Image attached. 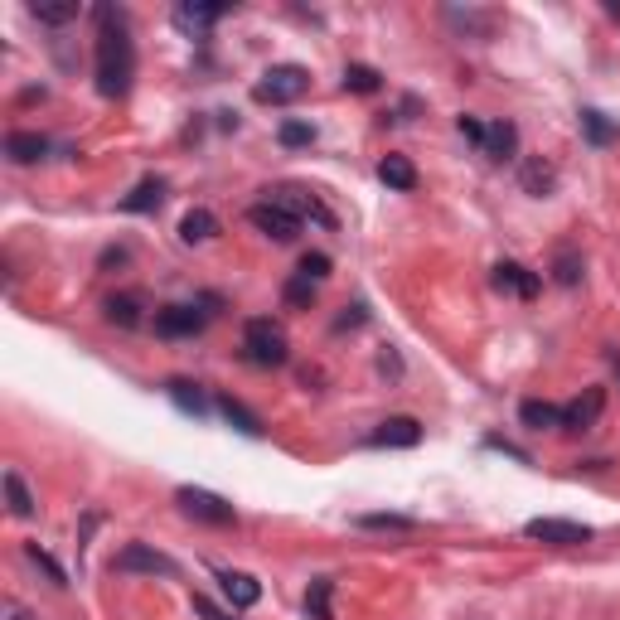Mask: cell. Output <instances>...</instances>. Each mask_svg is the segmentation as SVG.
Instances as JSON below:
<instances>
[{
    "label": "cell",
    "instance_id": "6da1fadb",
    "mask_svg": "<svg viewBox=\"0 0 620 620\" xmlns=\"http://www.w3.org/2000/svg\"><path fill=\"white\" fill-rule=\"evenodd\" d=\"M136 78V49L126 34V15L112 5H97V93L122 97Z\"/></svg>",
    "mask_w": 620,
    "mask_h": 620
},
{
    "label": "cell",
    "instance_id": "7a4b0ae2",
    "mask_svg": "<svg viewBox=\"0 0 620 620\" xmlns=\"http://www.w3.org/2000/svg\"><path fill=\"white\" fill-rule=\"evenodd\" d=\"M243 354H248L257 369L286 364V335H281V325H272V320H248V330H243Z\"/></svg>",
    "mask_w": 620,
    "mask_h": 620
},
{
    "label": "cell",
    "instance_id": "3957f363",
    "mask_svg": "<svg viewBox=\"0 0 620 620\" xmlns=\"http://www.w3.org/2000/svg\"><path fill=\"white\" fill-rule=\"evenodd\" d=\"M306 88H310V73L301 68V63H277V68L262 73V83H257V102H277V107H286V102L306 97Z\"/></svg>",
    "mask_w": 620,
    "mask_h": 620
},
{
    "label": "cell",
    "instance_id": "277c9868",
    "mask_svg": "<svg viewBox=\"0 0 620 620\" xmlns=\"http://www.w3.org/2000/svg\"><path fill=\"white\" fill-rule=\"evenodd\" d=\"M175 499H180V509H185L189 519H199V524H214V528H233V524H238V509H233L228 499L209 495V490H194V485H185Z\"/></svg>",
    "mask_w": 620,
    "mask_h": 620
},
{
    "label": "cell",
    "instance_id": "5b68a950",
    "mask_svg": "<svg viewBox=\"0 0 620 620\" xmlns=\"http://www.w3.org/2000/svg\"><path fill=\"white\" fill-rule=\"evenodd\" d=\"M248 223L257 233H267V238H277V243H291L296 233H301V218L291 214V209H281L272 199H262V204H252L248 209Z\"/></svg>",
    "mask_w": 620,
    "mask_h": 620
},
{
    "label": "cell",
    "instance_id": "8992f818",
    "mask_svg": "<svg viewBox=\"0 0 620 620\" xmlns=\"http://www.w3.org/2000/svg\"><path fill=\"white\" fill-rule=\"evenodd\" d=\"M204 320H209V310H199V306H165V310H155V335L160 340H185V335L204 330Z\"/></svg>",
    "mask_w": 620,
    "mask_h": 620
},
{
    "label": "cell",
    "instance_id": "52a82bcc",
    "mask_svg": "<svg viewBox=\"0 0 620 620\" xmlns=\"http://www.w3.org/2000/svg\"><path fill=\"white\" fill-rule=\"evenodd\" d=\"M524 533L528 538H538V543H553V548H577V543H587L591 538V528L572 524V519H528Z\"/></svg>",
    "mask_w": 620,
    "mask_h": 620
},
{
    "label": "cell",
    "instance_id": "ba28073f",
    "mask_svg": "<svg viewBox=\"0 0 620 620\" xmlns=\"http://www.w3.org/2000/svg\"><path fill=\"white\" fill-rule=\"evenodd\" d=\"M112 567H117V572H151V577H175V572H180L165 553H155L146 543H126L122 553L112 558Z\"/></svg>",
    "mask_w": 620,
    "mask_h": 620
},
{
    "label": "cell",
    "instance_id": "9c48e42d",
    "mask_svg": "<svg viewBox=\"0 0 620 620\" xmlns=\"http://www.w3.org/2000/svg\"><path fill=\"white\" fill-rule=\"evenodd\" d=\"M267 199H272V204H281V209H291V214H296V218H320L325 228H335V214H330V209H325V204H320L315 194H306V189L281 185V189H272Z\"/></svg>",
    "mask_w": 620,
    "mask_h": 620
},
{
    "label": "cell",
    "instance_id": "30bf717a",
    "mask_svg": "<svg viewBox=\"0 0 620 620\" xmlns=\"http://www.w3.org/2000/svg\"><path fill=\"white\" fill-rule=\"evenodd\" d=\"M417 441H422L417 417H388L378 422V432H369V446H417Z\"/></svg>",
    "mask_w": 620,
    "mask_h": 620
},
{
    "label": "cell",
    "instance_id": "8fae6325",
    "mask_svg": "<svg viewBox=\"0 0 620 620\" xmlns=\"http://www.w3.org/2000/svg\"><path fill=\"white\" fill-rule=\"evenodd\" d=\"M223 15H228V5H175V25L185 34H194V39L214 30Z\"/></svg>",
    "mask_w": 620,
    "mask_h": 620
},
{
    "label": "cell",
    "instance_id": "7c38bea8",
    "mask_svg": "<svg viewBox=\"0 0 620 620\" xmlns=\"http://www.w3.org/2000/svg\"><path fill=\"white\" fill-rule=\"evenodd\" d=\"M601 407H606V393H601V388H587V398L562 407V427H567V432H587L591 422L601 417Z\"/></svg>",
    "mask_w": 620,
    "mask_h": 620
},
{
    "label": "cell",
    "instance_id": "4fadbf2b",
    "mask_svg": "<svg viewBox=\"0 0 620 620\" xmlns=\"http://www.w3.org/2000/svg\"><path fill=\"white\" fill-rule=\"evenodd\" d=\"M218 587H223V596H228L238 611H248V606L262 601V587H257V577H248V572H218Z\"/></svg>",
    "mask_w": 620,
    "mask_h": 620
},
{
    "label": "cell",
    "instance_id": "5bb4252c",
    "mask_svg": "<svg viewBox=\"0 0 620 620\" xmlns=\"http://www.w3.org/2000/svg\"><path fill=\"white\" fill-rule=\"evenodd\" d=\"M495 286L499 291H509V296H538V277L528 272V267H519V262H499L495 267Z\"/></svg>",
    "mask_w": 620,
    "mask_h": 620
},
{
    "label": "cell",
    "instance_id": "9a60e30c",
    "mask_svg": "<svg viewBox=\"0 0 620 620\" xmlns=\"http://www.w3.org/2000/svg\"><path fill=\"white\" fill-rule=\"evenodd\" d=\"M49 151V141L39 136V131H10L5 136V155L15 160V165H34V160H44Z\"/></svg>",
    "mask_w": 620,
    "mask_h": 620
},
{
    "label": "cell",
    "instance_id": "2e32d148",
    "mask_svg": "<svg viewBox=\"0 0 620 620\" xmlns=\"http://www.w3.org/2000/svg\"><path fill=\"white\" fill-rule=\"evenodd\" d=\"M514 146H519V131H514V122L485 126V146H480V151L490 155V160H509V155H514Z\"/></svg>",
    "mask_w": 620,
    "mask_h": 620
},
{
    "label": "cell",
    "instance_id": "e0dca14e",
    "mask_svg": "<svg viewBox=\"0 0 620 620\" xmlns=\"http://www.w3.org/2000/svg\"><path fill=\"white\" fill-rule=\"evenodd\" d=\"M378 175H383L388 189H403V194L417 189V170H412V160H403V155H388V160L378 165Z\"/></svg>",
    "mask_w": 620,
    "mask_h": 620
},
{
    "label": "cell",
    "instance_id": "ac0fdd59",
    "mask_svg": "<svg viewBox=\"0 0 620 620\" xmlns=\"http://www.w3.org/2000/svg\"><path fill=\"white\" fill-rule=\"evenodd\" d=\"M519 422H524V427H533V432H548V427H562V407L528 398V403L519 407Z\"/></svg>",
    "mask_w": 620,
    "mask_h": 620
},
{
    "label": "cell",
    "instance_id": "d6986e66",
    "mask_svg": "<svg viewBox=\"0 0 620 620\" xmlns=\"http://www.w3.org/2000/svg\"><path fill=\"white\" fill-rule=\"evenodd\" d=\"M160 199H165V180H141V185L122 199V209L126 214H146V209H155Z\"/></svg>",
    "mask_w": 620,
    "mask_h": 620
},
{
    "label": "cell",
    "instance_id": "ffe728a7",
    "mask_svg": "<svg viewBox=\"0 0 620 620\" xmlns=\"http://www.w3.org/2000/svg\"><path fill=\"white\" fill-rule=\"evenodd\" d=\"M218 412H223V417H228V422H233V427H238L243 436H262V432H267V427H262V417H257V412H248V407L238 403V398H218Z\"/></svg>",
    "mask_w": 620,
    "mask_h": 620
},
{
    "label": "cell",
    "instance_id": "44dd1931",
    "mask_svg": "<svg viewBox=\"0 0 620 620\" xmlns=\"http://www.w3.org/2000/svg\"><path fill=\"white\" fill-rule=\"evenodd\" d=\"M214 233H218V218L209 214V209H189L185 223H180V238H185V243H209Z\"/></svg>",
    "mask_w": 620,
    "mask_h": 620
},
{
    "label": "cell",
    "instance_id": "7402d4cb",
    "mask_svg": "<svg viewBox=\"0 0 620 620\" xmlns=\"http://www.w3.org/2000/svg\"><path fill=\"white\" fill-rule=\"evenodd\" d=\"M5 499H10V514L15 519H34V495L25 490V480L15 470H5Z\"/></svg>",
    "mask_w": 620,
    "mask_h": 620
},
{
    "label": "cell",
    "instance_id": "603a6c76",
    "mask_svg": "<svg viewBox=\"0 0 620 620\" xmlns=\"http://www.w3.org/2000/svg\"><path fill=\"white\" fill-rule=\"evenodd\" d=\"M170 398H175V403H180V412H189V417H209V403H204L199 383H185V378H175V383H170Z\"/></svg>",
    "mask_w": 620,
    "mask_h": 620
},
{
    "label": "cell",
    "instance_id": "cb8c5ba5",
    "mask_svg": "<svg viewBox=\"0 0 620 620\" xmlns=\"http://www.w3.org/2000/svg\"><path fill=\"white\" fill-rule=\"evenodd\" d=\"M107 320L122 325V330H136V325H141V301H136V296H112V301H107Z\"/></svg>",
    "mask_w": 620,
    "mask_h": 620
},
{
    "label": "cell",
    "instance_id": "d4e9b609",
    "mask_svg": "<svg viewBox=\"0 0 620 620\" xmlns=\"http://www.w3.org/2000/svg\"><path fill=\"white\" fill-rule=\"evenodd\" d=\"M281 301H286L291 310H310V306H315V281L296 272V277L281 286Z\"/></svg>",
    "mask_w": 620,
    "mask_h": 620
},
{
    "label": "cell",
    "instance_id": "484cf974",
    "mask_svg": "<svg viewBox=\"0 0 620 620\" xmlns=\"http://www.w3.org/2000/svg\"><path fill=\"white\" fill-rule=\"evenodd\" d=\"M30 15L39 25H68V20H78V0H63V5H39V0H34Z\"/></svg>",
    "mask_w": 620,
    "mask_h": 620
},
{
    "label": "cell",
    "instance_id": "4316f807",
    "mask_svg": "<svg viewBox=\"0 0 620 620\" xmlns=\"http://www.w3.org/2000/svg\"><path fill=\"white\" fill-rule=\"evenodd\" d=\"M330 591H335V582H330V577L310 582V591H306V611H310L315 620H335V616H330Z\"/></svg>",
    "mask_w": 620,
    "mask_h": 620
},
{
    "label": "cell",
    "instance_id": "83f0119b",
    "mask_svg": "<svg viewBox=\"0 0 620 620\" xmlns=\"http://www.w3.org/2000/svg\"><path fill=\"white\" fill-rule=\"evenodd\" d=\"M344 88H349V93H378V68L349 63V68H344Z\"/></svg>",
    "mask_w": 620,
    "mask_h": 620
},
{
    "label": "cell",
    "instance_id": "f1b7e54d",
    "mask_svg": "<svg viewBox=\"0 0 620 620\" xmlns=\"http://www.w3.org/2000/svg\"><path fill=\"white\" fill-rule=\"evenodd\" d=\"M553 165H543V160H524V189L528 194H548L553 189Z\"/></svg>",
    "mask_w": 620,
    "mask_h": 620
},
{
    "label": "cell",
    "instance_id": "f546056e",
    "mask_svg": "<svg viewBox=\"0 0 620 620\" xmlns=\"http://www.w3.org/2000/svg\"><path fill=\"white\" fill-rule=\"evenodd\" d=\"M277 141L286 146V151H296V146H310V141H315V126H310V122H281Z\"/></svg>",
    "mask_w": 620,
    "mask_h": 620
},
{
    "label": "cell",
    "instance_id": "4dcf8cb0",
    "mask_svg": "<svg viewBox=\"0 0 620 620\" xmlns=\"http://www.w3.org/2000/svg\"><path fill=\"white\" fill-rule=\"evenodd\" d=\"M553 277H558V286H577V281H582V257H577V252H558Z\"/></svg>",
    "mask_w": 620,
    "mask_h": 620
},
{
    "label": "cell",
    "instance_id": "1f68e13d",
    "mask_svg": "<svg viewBox=\"0 0 620 620\" xmlns=\"http://www.w3.org/2000/svg\"><path fill=\"white\" fill-rule=\"evenodd\" d=\"M582 126H587V136H591V141H596V146H606V141L616 136V126L606 122L601 112H582Z\"/></svg>",
    "mask_w": 620,
    "mask_h": 620
},
{
    "label": "cell",
    "instance_id": "d6a6232c",
    "mask_svg": "<svg viewBox=\"0 0 620 620\" xmlns=\"http://www.w3.org/2000/svg\"><path fill=\"white\" fill-rule=\"evenodd\" d=\"M30 562L34 567H44V572H49V582H54V587H68V577H63V567L54 558H49V553H44V548H39V543H30Z\"/></svg>",
    "mask_w": 620,
    "mask_h": 620
},
{
    "label": "cell",
    "instance_id": "836d02e7",
    "mask_svg": "<svg viewBox=\"0 0 620 620\" xmlns=\"http://www.w3.org/2000/svg\"><path fill=\"white\" fill-rule=\"evenodd\" d=\"M301 277L325 281L330 277V257H325V252H306V257H301Z\"/></svg>",
    "mask_w": 620,
    "mask_h": 620
},
{
    "label": "cell",
    "instance_id": "e575fe53",
    "mask_svg": "<svg viewBox=\"0 0 620 620\" xmlns=\"http://www.w3.org/2000/svg\"><path fill=\"white\" fill-rule=\"evenodd\" d=\"M359 524L364 528H412V519H403V514H364Z\"/></svg>",
    "mask_w": 620,
    "mask_h": 620
},
{
    "label": "cell",
    "instance_id": "d590c367",
    "mask_svg": "<svg viewBox=\"0 0 620 620\" xmlns=\"http://www.w3.org/2000/svg\"><path fill=\"white\" fill-rule=\"evenodd\" d=\"M0 620H39V616H34L30 606H20L15 596H5V601H0Z\"/></svg>",
    "mask_w": 620,
    "mask_h": 620
},
{
    "label": "cell",
    "instance_id": "8d00e7d4",
    "mask_svg": "<svg viewBox=\"0 0 620 620\" xmlns=\"http://www.w3.org/2000/svg\"><path fill=\"white\" fill-rule=\"evenodd\" d=\"M461 136L470 141V146H485V126L475 122V117H461Z\"/></svg>",
    "mask_w": 620,
    "mask_h": 620
},
{
    "label": "cell",
    "instance_id": "74e56055",
    "mask_svg": "<svg viewBox=\"0 0 620 620\" xmlns=\"http://www.w3.org/2000/svg\"><path fill=\"white\" fill-rule=\"evenodd\" d=\"M194 611H199V616H204V620H233V616H228V611H218V606H214V601H209V596H194Z\"/></svg>",
    "mask_w": 620,
    "mask_h": 620
},
{
    "label": "cell",
    "instance_id": "f35d334b",
    "mask_svg": "<svg viewBox=\"0 0 620 620\" xmlns=\"http://www.w3.org/2000/svg\"><path fill=\"white\" fill-rule=\"evenodd\" d=\"M611 359H616V354H611ZM616 373H620V359H616Z\"/></svg>",
    "mask_w": 620,
    "mask_h": 620
}]
</instances>
